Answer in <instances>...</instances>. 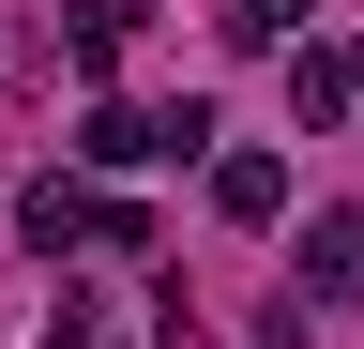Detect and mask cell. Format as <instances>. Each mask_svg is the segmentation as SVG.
Returning a JSON list of instances; mask_svg holds the SVG:
<instances>
[{
  "label": "cell",
  "mask_w": 364,
  "mask_h": 349,
  "mask_svg": "<svg viewBox=\"0 0 364 349\" xmlns=\"http://www.w3.org/2000/svg\"><path fill=\"white\" fill-rule=\"evenodd\" d=\"M349 289H364V213L334 198V213L304 228V304H349Z\"/></svg>",
  "instance_id": "obj_4"
},
{
  "label": "cell",
  "mask_w": 364,
  "mask_h": 349,
  "mask_svg": "<svg viewBox=\"0 0 364 349\" xmlns=\"http://www.w3.org/2000/svg\"><path fill=\"white\" fill-rule=\"evenodd\" d=\"M304 16H318V0H243V16H228V46H289Z\"/></svg>",
  "instance_id": "obj_7"
},
{
  "label": "cell",
  "mask_w": 364,
  "mask_h": 349,
  "mask_svg": "<svg viewBox=\"0 0 364 349\" xmlns=\"http://www.w3.org/2000/svg\"><path fill=\"white\" fill-rule=\"evenodd\" d=\"M364 107V46H289V122H349Z\"/></svg>",
  "instance_id": "obj_2"
},
{
  "label": "cell",
  "mask_w": 364,
  "mask_h": 349,
  "mask_svg": "<svg viewBox=\"0 0 364 349\" xmlns=\"http://www.w3.org/2000/svg\"><path fill=\"white\" fill-rule=\"evenodd\" d=\"M213 213L228 228H273L289 213V152H213Z\"/></svg>",
  "instance_id": "obj_3"
},
{
  "label": "cell",
  "mask_w": 364,
  "mask_h": 349,
  "mask_svg": "<svg viewBox=\"0 0 364 349\" xmlns=\"http://www.w3.org/2000/svg\"><path fill=\"white\" fill-rule=\"evenodd\" d=\"M91 349H122V334H91Z\"/></svg>",
  "instance_id": "obj_8"
},
{
  "label": "cell",
  "mask_w": 364,
  "mask_h": 349,
  "mask_svg": "<svg viewBox=\"0 0 364 349\" xmlns=\"http://www.w3.org/2000/svg\"><path fill=\"white\" fill-rule=\"evenodd\" d=\"M136 16H152V0H76V16H61V46H76V76H107V61L136 46Z\"/></svg>",
  "instance_id": "obj_5"
},
{
  "label": "cell",
  "mask_w": 364,
  "mask_h": 349,
  "mask_svg": "<svg viewBox=\"0 0 364 349\" xmlns=\"http://www.w3.org/2000/svg\"><path fill=\"white\" fill-rule=\"evenodd\" d=\"M198 137H213V107H91L76 122L91 167H152V152H198Z\"/></svg>",
  "instance_id": "obj_1"
},
{
  "label": "cell",
  "mask_w": 364,
  "mask_h": 349,
  "mask_svg": "<svg viewBox=\"0 0 364 349\" xmlns=\"http://www.w3.org/2000/svg\"><path fill=\"white\" fill-rule=\"evenodd\" d=\"M16 228H31L46 258H76V243H91V183H31V198H16Z\"/></svg>",
  "instance_id": "obj_6"
}]
</instances>
